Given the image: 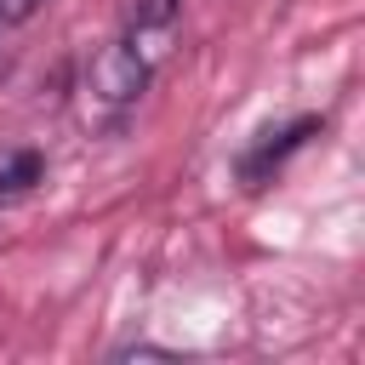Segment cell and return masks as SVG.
Returning a JSON list of instances; mask_svg holds the SVG:
<instances>
[{"label":"cell","mask_w":365,"mask_h":365,"mask_svg":"<svg viewBox=\"0 0 365 365\" xmlns=\"http://www.w3.org/2000/svg\"><path fill=\"white\" fill-rule=\"evenodd\" d=\"M148 74H154V63L148 57H137L125 40H114V46H103L97 57H91V74H86V91L103 103V108H131L137 97H143V86H148Z\"/></svg>","instance_id":"obj_1"},{"label":"cell","mask_w":365,"mask_h":365,"mask_svg":"<svg viewBox=\"0 0 365 365\" xmlns=\"http://www.w3.org/2000/svg\"><path fill=\"white\" fill-rule=\"evenodd\" d=\"M314 131H325L319 114H302V120H285V125L257 131V143L240 154V182H245V188H262V182H268V177H274V171H279V165H285Z\"/></svg>","instance_id":"obj_2"},{"label":"cell","mask_w":365,"mask_h":365,"mask_svg":"<svg viewBox=\"0 0 365 365\" xmlns=\"http://www.w3.org/2000/svg\"><path fill=\"white\" fill-rule=\"evenodd\" d=\"M177 17H182V0H131L125 6V46L137 57L160 63L171 34H177Z\"/></svg>","instance_id":"obj_3"},{"label":"cell","mask_w":365,"mask_h":365,"mask_svg":"<svg viewBox=\"0 0 365 365\" xmlns=\"http://www.w3.org/2000/svg\"><path fill=\"white\" fill-rule=\"evenodd\" d=\"M46 177V154L40 148H0V200L29 194Z\"/></svg>","instance_id":"obj_4"},{"label":"cell","mask_w":365,"mask_h":365,"mask_svg":"<svg viewBox=\"0 0 365 365\" xmlns=\"http://www.w3.org/2000/svg\"><path fill=\"white\" fill-rule=\"evenodd\" d=\"M40 11H46V0H0V29H23Z\"/></svg>","instance_id":"obj_5"},{"label":"cell","mask_w":365,"mask_h":365,"mask_svg":"<svg viewBox=\"0 0 365 365\" xmlns=\"http://www.w3.org/2000/svg\"><path fill=\"white\" fill-rule=\"evenodd\" d=\"M114 359H177L171 348H148V342H137V348H120Z\"/></svg>","instance_id":"obj_6"}]
</instances>
